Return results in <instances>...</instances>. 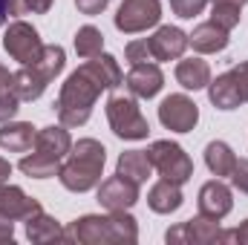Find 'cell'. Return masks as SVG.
I'll return each mask as SVG.
<instances>
[{
  "label": "cell",
  "instance_id": "6da1fadb",
  "mask_svg": "<svg viewBox=\"0 0 248 245\" xmlns=\"http://www.w3.org/2000/svg\"><path fill=\"white\" fill-rule=\"evenodd\" d=\"M101 90H107V84L101 81L98 69L93 66V61H87L84 66H78L61 87V95H58V119L63 127H81V124L90 122L93 116V107H95V98L101 95Z\"/></svg>",
  "mask_w": 248,
  "mask_h": 245
},
{
  "label": "cell",
  "instance_id": "7a4b0ae2",
  "mask_svg": "<svg viewBox=\"0 0 248 245\" xmlns=\"http://www.w3.org/2000/svg\"><path fill=\"white\" fill-rule=\"evenodd\" d=\"M63 240L81 245H133L139 240V225L127 211H110L107 216L87 214L63 231Z\"/></svg>",
  "mask_w": 248,
  "mask_h": 245
},
{
  "label": "cell",
  "instance_id": "3957f363",
  "mask_svg": "<svg viewBox=\"0 0 248 245\" xmlns=\"http://www.w3.org/2000/svg\"><path fill=\"white\" fill-rule=\"evenodd\" d=\"M107 162V150L101 141L95 138H81L78 144H72L66 162L61 165L58 179L66 190L72 193H87L95 184H101V170Z\"/></svg>",
  "mask_w": 248,
  "mask_h": 245
},
{
  "label": "cell",
  "instance_id": "277c9868",
  "mask_svg": "<svg viewBox=\"0 0 248 245\" xmlns=\"http://www.w3.org/2000/svg\"><path fill=\"white\" fill-rule=\"evenodd\" d=\"M107 119H110V127L119 138H127V141H139V138H147L150 133V124L141 116L139 104L133 95H122V92H113L107 98Z\"/></svg>",
  "mask_w": 248,
  "mask_h": 245
},
{
  "label": "cell",
  "instance_id": "5b68a950",
  "mask_svg": "<svg viewBox=\"0 0 248 245\" xmlns=\"http://www.w3.org/2000/svg\"><path fill=\"white\" fill-rule=\"evenodd\" d=\"M147 156H150V165L159 170V176L168 179V182L185 184L193 176V162H190V156L176 141H168V138L153 141L150 150H147Z\"/></svg>",
  "mask_w": 248,
  "mask_h": 245
},
{
  "label": "cell",
  "instance_id": "8992f818",
  "mask_svg": "<svg viewBox=\"0 0 248 245\" xmlns=\"http://www.w3.org/2000/svg\"><path fill=\"white\" fill-rule=\"evenodd\" d=\"M162 20V3L159 0H122L116 12V29L124 35L144 32Z\"/></svg>",
  "mask_w": 248,
  "mask_h": 245
},
{
  "label": "cell",
  "instance_id": "52a82bcc",
  "mask_svg": "<svg viewBox=\"0 0 248 245\" xmlns=\"http://www.w3.org/2000/svg\"><path fill=\"white\" fill-rule=\"evenodd\" d=\"M3 46L6 52L20 63H35L44 52V44H41V35L35 26H29L26 20H15L6 26V35H3Z\"/></svg>",
  "mask_w": 248,
  "mask_h": 245
},
{
  "label": "cell",
  "instance_id": "ba28073f",
  "mask_svg": "<svg viewBox=\"0 0 248 245\" xmlns=\"http://www.w3.org/2000/svg\"><path fill=\"white\" fill-rule=\"evenodd\" d=\"M168 243H185V245H211V243H222V231H219V219L211 216H193L182 225L170 228L165 234Z\"/></svg>",
  "mask_w": 248,
  "mask_h": 245
},
{
  "label": "cell",
  "instance_id": "9c48e42d",
  "mask_svg": "<svg viewBox=\"0 0 248 245\" xmlns=\"http://www.w3.org/2000/svg\"><path fill=\"white\" fill-rule=\"evenodd\" d=\"M159 122L173 133H190L199 122V107L187 95H168L159 104Z\"/></svg>",
  "mask_w": 248,
  "mask_h": 245
},
{
  "label": "cell",
  "instance_id": "30bf717a",
  "mask_svg": "<svg viewBox=\"0 0 248 245\" xmlns=\"http://www.w3.org/2000/svg\"><path fill=\"white\" fill-rule=\"evenodd\" d=\"M98 202L107 211H130L139 202V184L116 173V176H110V179L101 182V187H98Z\"/></svg>",
  "mask_w": 248,
  "mask_h": 245
},
{
  "label": "cell",
  "instance_id": "8fae6325",
  "mask_svg": "<svg viewBox=\"0 0 248 245\" xmlns=\"http://www.w3.org/2000/svg\"><path fill=\"white\" fill-rule=\"evenodd\" d=\"M199 214L202 216H211V219H225L234 208V196H231V187L222 184L219 179H211L199 187Z\"/></svg>",
  "mask_w": 248,
  "mask_h": 245
},
{
  "label": "cell",
  "instance_id": "7c38bea8",
  "mask_svg": "<svg viewBox=\"0 0 248 245\" xmlns=\"http://www.w3.org/2000/svg\"><path fill=\"white\" fill-rule=\"evenodd\" d=\"M124 84H127V90H130L136 98H153V95H159V90L165 87V75H162V69L153 61L133 63V69L127 72Z\"/></svg>",
  "mask_w": 248,
  "mask_h": 245
},
{
  "label": "cell",
  "instance_id": "4fadbf2b",
  "mask_svg": "<svg viewBox=\"0 0 248 245\" xmlns=\"http://www.w3.org/2000/svg\"><path fill=\"white\" fill-rule=\"evenodd\" d=\"M147 44H150L153 61H176V58L185 55L187 35L179 29V26H159L156 35H153Z\"/></svg>",
  "mask_w": 248,
  "mask_h": 245
},
{
  "label": "cell",
  "instance_id": "5bb4252c",
  "mask_svg": "<svg viewBox=\"0 0 248 245\" xmlns=\"http://www.w3.org/2000/svg\"><path fill=\"white\" fill-rule=\"evenodd\" d=\"M35 211H41V202L26 196L17 184H0V214L12 219H26Z\"/></svg>",
  "mask_w": 248,
  "mask_h": 245
},
{
  "label": "cell",
  "instance_id": "9a60e30c",
  "mask_svg": "<svg viewBox=\"0 0 248 245\" xmlns=\"http://www.w3.org/2000/svg\"><path fill=\"white\" fill-rule=\"evenodd\" d=\"M35 150L49 156V159H55V162H63L69 156V150H72V138L63 130V124L61 127L52 124V127H44V130L35 133Z\"/></svg>",
  "mask_w": 248,
  "mask_h": 245
},
{
  "label": "cell",
  "instance_id": "2e32d148",
  "mask_svg": "<svg viewBox=\"0 0 248 245\" xmlns=\"http://www.w3.org/2000/svg\"><path fill=\"white\" fill-rule=\"evenodd\" d=\"M187 46H193L196 52L202 55H211V52H222L228 46V32L222 26H217L214 20L208 23H199L190 35H187Z\"/></svg>",
  "mask_w": 248,
  "mask_h": 245
},
{
  "label": "cell",
  "instance_id": "e0dca14e",
  "mask_svg": "<svg viewBox=\"0 0 248 245\" xmlns=\"http://www.w3.org/2000/svg\"><path fill=\"white\" fill-rule=\"evenodd\" d=\"M208 98L217 110H234L243 104V95H240V87H237V78L234 72H222L217 75V81L208 84Z\"/></svg>",
  "mask_w": 248,
  "mask_h": 245
},
{
  "label": "cell",
  "instance_id": "ac0fdd59",
  "mask_svg": "<svg viewBox=\"0 0 248 245\" xmlns=\"http://www.w3.org/2000/svg\"><path fill=\"white\" fill-rule=\"evenodd\" d=\"M182 202H185L182 184L168 182V179L156 182L153 187H150V193H147V205H150L156 214H173V211L182 208Z\"/></svg>",
  "mask_w": 248,
  "mask_h": 245
},
{
  "label": "cell",
  "instance_id": "d6986e66",
  "mask_svg": "<svg viewBox=\"0 0 248 245\" xmlns=\"http://www.w3.org/2000/svg\"><path fill=\"white\" fill-rule=\"evenodd\" d=\"M35 144V127L26 122H3L0 127V147L9 153H26Z\"/></svg>",
  "mask_w": 248,
  "mask_h": 245
},
{
  "label": "cell",
  "instance_id": "ffe728a7",
  "mask_svg": "<svg viewBox=\"0 0 248 245\" xmlns=\"http://www.w3.org/2000/svg\"><path fill=\"white\" fill-rule=\"evenodd\" d=\"M46 84H49V78H46L35 63H23V69L15 72V90H17L20 101H35V98H41L44 90H46Z\"/></svg>",
  "mask_w": 248,
  "mask_h": 245
},
{
  "label": "cell",
  "instance_id": "44dd1931",
  "mask_svg": "<svg viewBox=\"0 0 248 245\" xmlns=\"http://www.w3.org/2000/svg\"><path fill=\"white\" fill-rule=\"evenodd\" d=\"M150 170H153V165H150L147 150H124L122 156H119V165H116V173L136 184L147 182Z\"/></svg>",
  "mask_w": 248,
  "mask_h": 245
},
{
  "label": "cell",
  "instance_id": "7402d4cb",
  "mask_svg": "<svg viewBox=\"0 0 248 245\" xmlns=\"http://www.w3.org/2000/svg\"><path fill=\"white\" fill-rule=\"evenodd\" d=\"M176 81L185 87V90H205L211 84V66L202 58H185V61L176 63Z\"/></svg>",
  "mask_w": 248,
  "mask_h": 245
},
{
  "label": "cell",
  "instance_id": "603a6c76",
  "mask_svg": "<svg viewBox=\"0 0 248 245\" xmlns=\"http://www.w3.org/2000/svg\"><path fill=\"white\" fill-rule=\"evenodd\" d=\"M26 237L32 243H55V240H63V231L58 219L44 214V208H41L32 216H26Z\"/></svg>",
  "mask_w": 248,
  "mask_h": 245
},
{
  "label": "cell",
  "instance_id": "cb8c5ba5",
  "mask_svg": "<svg viewBox=\"0 0 248 245\" xmlns=\"http://www.w3.org/2000/svg\"><path fill=\"white\" fill-rule=\"evenodd\" d=\"M205 165L214 176H231V170L237 165V156L225 141H211L205 147Z\"/></svg>",
  "mask_w": 248,
  "mask_h": 245
},
{
  "label": "cell",
  "instance_id": "d4e9b609",
  "mask_svg": "<svg viewBox=\"0 0 248 245\" xmlns=\"http://www.w3.org/2000/svg\"><path fill=\"white\" fill-rule=\"evenodd\" d=\"M17 110H20V95L15 90V75L6 66H0V124L9 122Z\"/></svg>",
  "mask_w": 248,
  "mask_h": 245
},
{
  "label": "cell",
  "instance_id": "484cf974",
  "mask_svg": "<svg viewBox=\"0 0 248 245\" xmlns=\"http://www.w3.org/2000/svg\"><path fill=\"white\" fill-rule=\"evenodd\" d=\"M20 170L26 176H32V179H49V176L61 173V162H55V159H49V156H44V153L35 150L32 156L20 159Z\"/></svg>",
  "mask_w": 248,
  "mask_h": 245
},
{
  "label": "cell",
  "instance_id": "4316f807",
  "mask_svg": "<svg viewBox=\"0 0 248 245\" xmlns=\"http://www.w3.org/2000/svg\"><path fill=\"white\" fill-rule=\"evenodd\" d=\"M101 49H104V35H101V29H95V26H81L78 35H75V52H78L81 58H95V55H101Z\"/></svg>",
  "mask_w": 248,
  "mask_h": 245
},
{
  "label": "cell",
  "instance_id": "83f0119b",
  "mask_svg": "<svg viewBox=\"0 0 248 245\" xmlns=\"http://www.w3.org/2000/svg\"><path fill=\"white\" fill-rule=\"evenodd\" d=\"M87 61H93V66L98 69V75H101V81L107 84V90H116L119 84H124V75H122V66L119 61L113 58V55H95V58H87Z\"/></svg>",
  "mask_w": 248,
  "mask_h": 245
},
{
  "label": "cell",
  "instance_id": "f1b7e54d",
  "mask_svg": "<svg viewBox=\"0 0 248 245\" xmlns=\"http://www.w3.org/2000/svg\"><path fill=\"white\" fill-rule=\"evenodd\" d=\"M63 63H66V52H63V46H55V44H52V46H44V52H41V58L35 61V66L52 81V78L63 69Z\"/></svg>",
  "mask_w": 248,
  "mask_h": 245
},
{
  "label": "cell",
  "instance_id": "f546056e",
  "mask_svg": "<svg viewBox=\"0 0 248 245\" xmlns=\"http://www.w3.org/2000/svg\"><path fill=\"white\" fill-rule=\"evenodd\" d=\"M240 9L243 6H237V3H214V9H211V20L217 23V26H222L225 32H231L237 23H240Z\"/></svg>",
  "mask_w": 248,
  "mask_h": 245
},
{
  "label": "cell",
  "instance_id": "4dcf8cb0",
  "mask_svg": "<svg viewBox=\"0 0 248 245\" xmlns=\"http://www.w3.org/2000/svg\"><path fill=\"white\" fill-rule=\"evenodd\" d=\"M124 55H127V61H130V63L153 61V52H150V44H147V41H133V44H127Z\"/></svg>",
  "mask_w": 248,
  "mask_h": 245
},
{
  "label": "cell",
  "instance_id": "1f68e13d",
  "mask_svg": "<svg viewBox=\"0 0 248 245\" xmlns=\"http://www.w3.org/2000/svg\"><path fill=\"white\" fill-rule=\"evenodd\" d=\"M205 3L208 0H170V9L179 17H193V15H199L205 9Z\"/></svg>",
  "mask_w": 248,
  "mask_h": 245
},
{
  "label": "cell",
  "instance_id": "d6a6232c",
  "mask_svg": "<svg viewBox=\"0 0 248 245\" xmlns=\"http://www.w3.org/2000/svg\"><path fill=\"white\" fill-rule=\"evenodd\" d=\"M231 182L240 193H248V159H237V165L231 170Z\"/></svg>",
  "mask_w": 248,
  "mask_h": 245
},
{
  "label": "cell",
  "instance_id": "836d02e7",
  "mask_svg": "<svg viewBox=\"0 0 248 245\" xmlns=\"http://www.w3.org/2000/svg\"><path fill=\"white\" fill-rule=\"evenodd\" d=\"M75 6H78V12L81 15H101L107 6H110V0H75Z\"/></svg>",
  "mask_w": 248,
  "mask_h": 245
},
{
  "label": "cell",
  "instance_id": "e575fe53",
  "mask_svg": "<svg viewBox=\"0 0 248 245\" xmlns=\"http://www.w3.org/2000/svg\"><path fill=\"white\" fill-rule=\"evenodd\" d=\"M231 72H234V78H237V87H240V95H243V101H248V61L237 63Z\"/></svg>",
  "mask_w": 248,
  "mask_h": 245
},
{
  "label": "cell",
  "instance_id": "d590c367",
  "mask_svg": "<svg viewBox=\"0 0 248 245\" xmlns=\"http://www.w3.org/2000/svg\"><path fill=\"white\" fill-rule=\"evenodd\" d=\"M52 9V0H20V12H32V15H46Z\"/></svg>",
  "mask_w": 248,
  "mask_h": 245
},
{
  "label": "cell",
  "instance_id": "8d00e7d4",
  "mask_svg": "<svg viewBox=\"0 0 248 245\" xmlns=\"http://www.w3.org/2000/svg\"><path fill=\"white\" fill-rule=\"evenodd\" d=\"M12 237H15V219L0 214V243H12Z\"/></svg>",
  "mask_w": 248,
  "mask_h": 245
},
{
  "label": "cell",
  "instance_id": "74e56055",
  "mask_svg": "<svg viewBox=\"0 0 248 245\" xmlns=\"http://www.w3.org/2000/svg\"><path fill=\"white\" fill-rule=\"evenodd\" d=\"M12 15H20V0H0V23H6Z\"/></svg>",
  "mask_w": 248,
  "mask_h": 245
},
{
  "label": "cell",
  "instance_id": "f35d334b",
  "mask_svg": "<svg viewBox=\"0 0 248 245\" xmlns=\"http://www.w3.org/2000/svg\"><path fill=\"white\" fill-rule=\"evenodd\" d=\"M228 240H237V243L248 245V219L237 228V231H222V243H228Z\"/></svg>",
  "mask_w": 248,
  "mask_h": 245
},
{
  "label": "cell",
  "instance_id": "ab89813d",
  "mask_svg": "<svg viewBox=\"0 0 248 245\" xmlns=\"http://www.w3.org/2000/svg\"><path fill=\"white\" fill-rule=\"evenodd\" d=\"M9 176H12V165H9L6 159H0V184L9 182Z\"/></svg>",
  "mask_w": 248,
  "mask_h": 245
},
{
  "label": "cell",
  "instance_id": "60d3db41",
  "mask_svg": "<svg viewBox=\"0 0 248 245\" xmlns=\"http://www.w3.org/2000/svg\"><path fill=\"white\" fill-rule=\"evenodd\" d=\"M214 3H237V6H246L248 0H214Z\"/></svg>",
  "mask_w": 248,
  "mask_h": 245
}]
</instances>
